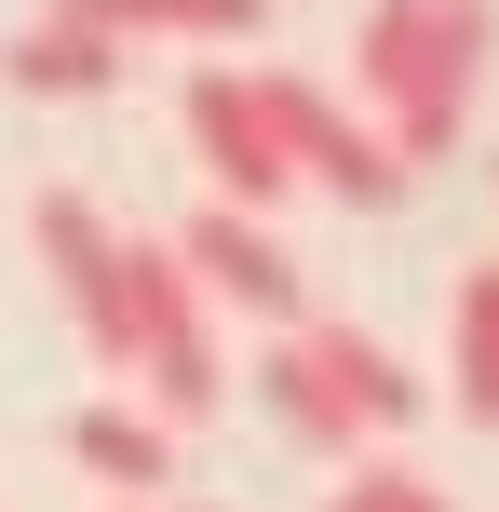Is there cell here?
I'll list each match as a JSON object with an SVG mask.
<instances>
[{"label": "cell", "instance_id": "2", "mask_svg": "<svg viewBox=\"0 0 499 512\" xmlns=\"http://www.w3.org/2000/svg\"><path fill=\"white\" fill-rule=\"evenodd\" d=\"M122 337H135V378H149V418L162 432H189V418H216L230 405V364H216V310H203V283L176 270V243H135L122 230Z\"/></svg>", "mask_w": 499, "mask_h": 512}, {"label": "cell", "instance_id": "12", "mask_svg": "<svg viewBox=\"0 0 499 512\" xmlns=\"http://www.w3.org/2000/svg\"><path fill=\"white\" fill-rule=\"evenodd\" d=\"M311 351H324V378L351 391V418H365V445H378V432H405V418H419V378H405V364L378 351L365 324H324V310H311Z\"/></svg>", "mask_w": 499, "mask_h": 512}, {"label": "cell", "instance_id": "9", "mask_svg": "<svg viewBox=\"0 0 499 512\" xmlns=\"http://www.w3.org/2000/svg\"><path fill=\"white\" fill-rule=\"evenodd\" d=\"M122 68H135V54H122V41H95V27H68L54 0L14 27V41H0V81H14V95H108Z\"/></svg>", "mask_w": 499, "mask_h": 512}, {"label": "cell", "instance_id": "13", "mask_svg": "<svg viewBox=\"0 0 499 512\" xmlns=\"http://www.w3.org/2000/svg\"><path fill=\"white\" fill-rule=\"evenodd\" d=\"M324 512H446V486H432V472H405V459H365Z\"/></svg>", "mask_w": 499, "mask_h": 512}, {"label": "cell", "instance_id": "14", "mask_svg": "<svg viewBox=\"0 0 499 512\" xmlns=\"http://www.w3.org/2000/svg\"><path fill=\"white\" fill-rule=\"evenodd\" d=\"M135 512H149V499H135Z\"/></svg>", "mask_w": 499, "mask_h": 512}, {"label": "cell", "instance_id": "10", "mask_svg": "<svg viewBox=\"0 0 499 512\" xmlns=\"http://www.w3.org/2000/svg\"><path fill=\"white\" fill-rule=\"evenodd\" d=\"M446 391H459L473 432H499V256H473L459 297H446Z\"/></svg>", "mask_w": 499, "mask_h": 512}, {"label": "cell", "instance_id": "1", "mask_svg": "<svg viewBox=\"0 0 499 512\" xmlns=\"http://www.w3.org/2000/svg\"><path fill=\"white\" fill-rule=\"evenodd\" d=\"M486 54H499V0H378L365 41H351V81H365V122L392 135V162H446L473 135L486 95Z\"/></svg>", "mask_w": 499, "mask_h": 512}, {"label": "cell", "instance_id": "3", "mask_svg": "<svg viewBox=\"0 0 499 512\" xmlns=\"http://www.w3.org/2000/svg\"><path fill=\"white\" fill-rule=\"evenodd\" d=\"M257 108H270V135H284V162H297V189H338V203H405V162H392V135L365 122V108L338 95V81H311V68H257Z\"/></svg>", "mask_w": 499, "mask_h": 512}, {"label": "cell", "instance_id": "6", "mask_svg": "<svg viewBox=\"0 0 499 512\" xmlns=\"http://www.w3.org/2000/svg\"><path fill=\"white\" fill-rule=\"evenodd\" d=\"M27 243H41L54 297H68L81 351H95V364H135V337H122V230L95 216V189H41V203H27Z\"/></svg>", "mask_w": 499, "mask_h": 512}, {"label": "cell", "instance_id": "11", "mask_svg": "<svg viewBox=\"0 0 499 512\" xmlns=\"http://www.w3.org/2000/svg\"><path fill=\"white\" fill-rule=\"evenodd\" d=\"M68 459L95 472V486H135V499L176 486V432H162V418H135V405H81V418H68Z\"/></svg>", "mask_w": 499, "mask_h": 512}, {"label": "cell", "instance_id": "4", "mask_svg": "<svg viewBox=\"0 0 499 512\" xmlns=\"http://www.w3.org/2000/svg\"><path fill=\"white\" fill-rule=\"evenodd\" d=\"M176 122H189V162H203V203H230V216H284L297 162H284V135H270V108H257V68H189Z\"/></svg>", "mask_w": 499, "mask_h": 512}, {"label": "cell", "instance_id": "8", "mask_svg": "<svg viewBox=\"0 0 499 512\" xmlns=\"http://www.w3.org/2000/svg\"><path fill=\"white\" fill-rule=\"evenodd\" d=\"M68 27H95V41H203V54H230V41H257L270 27V0H54Z\"/></svg>", "mask_w": 499, "mask_h": 512}, {"label": "cell", "instance_id": "7", "mask_svg": "<svg viewBox=\"0 0 499 512\" xmlns=\"http://www.w3.org/2000/svg\"><path fill=\"white\" fill-rule=\"evenodd\" d=\"M257 405H270V432H297L311 459H365V418H351V391L324 378L311 324H284V337H270V364H257Z\"/></svg>", "mask_w": 499, "mask_h": 512}, {"label": "cell", "instance_id": "5", "mask_svg": "<svg viewBox=\"0 0 499 512\" xmlns=\"http://www.w3.org/2000/svg\"><path fill=\"white\" fill-rule=\"evenodd\" d=\"M176 243V270L203 283V310H243V324H311V283H297V256L270 216H230V203H189V230H162Z\"/></svg>", "mask_w": 499, "mask_h": 512}]
</instances>
